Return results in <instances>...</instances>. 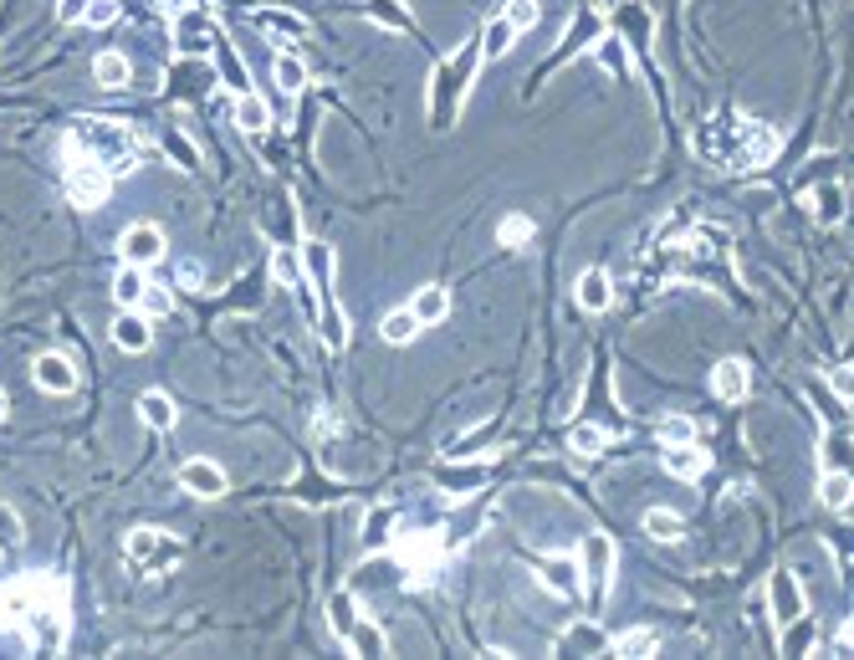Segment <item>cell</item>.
<instances>
[{"instance_id": "6da1fadb", "label": "cell", "mask_w": 854, "mask_h": 660, "mask_svg": "<svg viewBox=\"0 0 854 660\" xmlns=\"http://www.w3.org/2000/svg\"><path fill=\"white\" fill-rule=\"evenodd\" d=\"M696 154L706 159V164H716V169H757V164H768L773 154H778V134L768 123H757V118H742V113H711L701 128H696Z\"/></svg>"}, {"instance_id": "7a4b0ae2", "label": "cell", "mask_w": 854, "mask_h": 660, "mask_svg": "<svg viewBox=\"0 0 854 660\" xmlns=\"http://www.w3.org/2000/svg\"><path fill=\"white\" fill-rule=\"evenodd\" d=\"M476 67H481V36H471L466 47L435 72V87H430V128H451L461 118V103L471 93Z\"/></svg>"}, {"instance_id": "3957f363", "label": "cell", "mask_w": 854, "mask_h": 660, "mask_svg": "<svg viewBox=\"0 0 854 660\" xmlns=\"http://www.w3.org/2000/svg\"><path fill=\"white\" fill-rule=\"evenodd\" d=\"M72 139H77L82 149H93L113 174H128L133 159H139V134H133V128H123V123H113V118H82Z\"/></svg>"}, {"instance_id": "277c9868", "label": "cell", "mask_w": 854, "mask_h": 660, "mask_svg": "<svg viewBox=\"0 0 854 660\" xmlns=\"http://www.w3.org/2000/svg\"><path fill=\"white\" fill-rule=\"evenodd\" d=\"M67 195L82 210H98L113 195V169L93 149H82L77 139H67Z\"/></svg>"}, {"instance_id": "5b68a950", "label": "cell", "mask_w": 854, "mask_h": 660, "mask_svg": "<svg viewBox=\"0 0 854 660\" xmlns=\"http://www.w3.org/2000/svg\"><path fill=\"white\" fill-rule=\"evenodd\" d=\"M62 589H67V579H57V574H16L11 584H0V630H21L26 614Z\"/></svg>"}, {"instance_id": "8992f818", "label": "cell", "mask_w": 854, "mask_h": 660, "mask_svg": "<svg viewBox=\"0 0 854 660\" xmlns=\"http://www.w3.org/2000/svg\"><path fill=\"white\" fill-rule=\"evenodd\" d=\"M123 558L139 568V574H169V568L185 558V543L174 533H159V527H133L123 538Z\"/></svg>"}, {"instance_id": "52a82bcc", "label": "cell", "mask_w": 854, "mask_h": 660, "mask_svg": "<svg viewBox=\"0 0 854 660\" xmlns=\"http://www.w3.org/2000/svg\"><path fill=\"white\" fill-rule=\"evenodd\" d=\"M394 558H399V568H404V579H410L415 589H425V584H435V574H440L445 548H440L435 533H394Z\"/></svg>"}, {"instance_id": "ba28073f", "label": "cell", "mask_w": 854, "mask_h": 660, "mask_svg": "<svg viewBox=\"0 0 854 660\" xmlns=\"http://www.w3.org/2000/svg\"><path fill=\"white\" fill-rule=\"evenodd\" d=\"M169 31H174L179 57H205L215 41H220V26H215V16L205 6H179L174 21H169Z\"/></svg>"}, {"instance_id": "9c48e42d", "label": "cell", "mask_w": 854, "mask_h": 660, "mask_svg": "<svg viewBox=\"0 0 854 660\" xmlns=\"http://www.w3.org/2000/svg\"><path fill=\"white\" fill-rule=\"evenodd\" d=\"M583 584H589V609L599 614L604 609V594H609V579H614V543L604 533L583 538Z\"/></svg>"}, {"instance_id": "30bf717a", "label": "cell", "mask_w": 854, "mask_h": 660, "mask_svg": "<svg viewBox=\"0 0 854 660\" xmlns=\"http://www.w3.org/2000/svg\"><path fill=\"white\" fill-rule=\"evenodd\" d=\"M302 277H307L312 292H318V302L338 297V292H333V277H338V256H333V246H323V241H302Z\"/></svg>"}, {"instance_id": "8fae6325", "label": "cell", "mask_w": 854, "mask_h": 660, "mask_svg": "<svg viewBox=\"0 0 854 660\" xmlns=\"http://www.w3.org/2000/svg\"><path fill=\"white\" fill-rule=\"evenodd\" d=\"M179 487H185L190 497H200V502H220L226 497V471H220L215 461H205V456H195V461L179 466Z\"/></svg>"}, {"instance_id": "7c38bea8", "label": "cell", "mask_w": 854, "mask_h": 660, "mask_svg": "<svg viewBox=\"0 0 854 660\" xmlns=\"http://www.w3.org/2000/svg\"><path fill=\"white\" fill-rule=\"evenodd\" d=\"M118 251H123L128 267H154V261L164 256V231H159V226H149V220H139V226H128V231H123Z\"/></svg>"}, {"instance_id": "4fadbf2b", "label": "cell", "mask_w": 854, "mask_h": 660, "mask_svg": "<svg viewBox=\"0 0 854 660\" xmlns=\"http://www.w3.org/2000/svg\"><path fill=\"white\" fill-rule=\"evenodd\" d=\"M113 343L123 348V354H144V348L154 343L149 313H139V307H118V318H113Z\"/></svg>"}, {"instance_id": "5bb4252c", "label": "cell", "mask_w": 854, "mask_h": 660, "mask_svg": "<svg viewBox=\"0 0 854 660\" xmlns=\"http://www.w3.org/2000/svg\"><path fill=\"white\" fill-rule=\"evenodd\" d=\"M537 574H543V584H548L558 599H573V594L583 589V568L573 563V553H553V558H543V563H537Z\"/></svg>"}, {"instance_id": "9a60e30c", "label": "cell", "mask_w": 854, "mask_h": 660, "mask_svg": "<svg viewBox=\"0 0 854 660\" xmlns=\"http://www.w3.org/2000/svg\"><path fill=\"white\" fill-rule=\"evenodd\" d=\"M768 604H773V620L778 625H788V620H798V614H803V589H798V579L788 574V568H778V574L768 579Z\"/></svg>"}, {"instance_id": "2e32d148", "label": "cell", "mask_w": 854, "mask_h": 660, "mask_svg": "<svg viewBox=\"0 0 854 660\" xmlns=\"http://www.w3.org/2000/svg\"><path fill=\"white\" fill-rule=\"evenodd\" d=\"M31 374H36V384L47 389V394H72V389L82 384V374H77L62 354H41V359L31 364Z\"/></svg>"}, {"instance_id": "e0dca14e", "label": "cell", "mask_w": 854, "mask_h": 660, "mask_svg": "<svg viewBox=\"0 0 854 660\" xmlns=\"http://www.w3.org/2000/svg\"><path fill=\"white\" fill-rule=\"evenodd\" d=\"M711 389H716V400H727V405L747 400V389H752L747 364H742V359H722V364L711 369Z\"/></svg>"}, {"instance_id": "ac0fdd59", "label": "cell", "mask_w": 854, "mask_h": 660, "mask_svg": "<svg viewBox=\"0 0 854 660\" xmlns=\"http://www.w3.org/2000/svg\"><path fill=\"white\" fill-rule=\"evenodd\" d=\"M251 26L266 31V36H282V41H302V36H307V21H302L297 11H282V6H261V11H251Z\"/></svg>"}, {"instance_id": "d6986e66", "label": "cell", "mask_w": 854, "mask_h": 660, "mask_svg": "<svg viewBox=\"0 0 854 660\" xmlns=\"http://www.w3.org/2000/svg\"><path fill=\"white\" fill-rule=\"evenodd\" d=\"M660 461H665V471H670V476H681V481H696V476L711 466V456L696 446V440H676V446H665V456H660Z\"/></svg>"}, {"instance_id": "ffe728a7", "label": "cell", "mask_w": 854, "mask_h": 660, "mask_svg": "<svg viewBox=\"0 0 854 660\" xmlns=\"http://www.w3.org/2000/svg\"><path fill=\"white\" fill-rule=\"evenodd\" d=\"M573 297H578V307H583V313H609V302H614V287H609V277H604L599 267H589V272L578 277Z\"/></svg>"}, {"instance_id": "44dd1931", "label": "cell", "mask_w": 854, "mask_h": 660, "mask_svg": "<svg viewBox=\"0 0 854 660\" xmlns=\"http://www.w3.org/2000/svg\"><path fill=\"white\" fill-rule=\"evenodd\" d=\"M210 52H215V67H220V82H226V87H231V93H236V98H241V93H251V72H246V67H241V57H236V52L226 47V36H220V41H215V47H210Z\"/></svg>"}, {"instance_id": "7402d4cb", "label": "cell", "mask_w": 854, "mask_h": 660, "mask_svg": "<svg viewBox=\"0 0 854 660\" xmlns=\"http://www.w3.org/2000/svg\"><path fill=\"white\" fill-rule=\"evenodd\" d=\"M93 82H98V87H108V93L128 87V82H133L128 57H123V52H98V62H93Z\"/></svg>"}, {"instance_id": "603a6c76", "label": "cell", "mask_w": 854, "mask_h": 660, "mask_svg": "<svg viewBox=\"0 0 854 660\" xmlns=\"http://www.w3.org/2000/svg\"><path fill=\"white\" fill-rule=\"evenodd\" d=\"M364 16L374 26H389V31H415V11L404 6V0H369Z\"/></svg>"}, {"instance_id": "cb8c5ba5", "label": "cell", "mask_w": 854, "mask_h": 660, "mask_svg": "<svg viewBox=\"0 0 854 660\" xmlns=\"http://www.w3.org/2000/svg\"><path fill=\"white\" fill-rule=\"evenodd\" d=\"M517 36H522V31H517L507 16H497V21H491V26L481 31V57H486V62H502V57L512 52V41H517Z\"/></svg>"}, {"instance_id": "d4e9b609", "label": "cell", "mask_w": 854, "mask_h": 660, "mask_svg": "<svg viewBox=\"0 0 854 660\" xmlns=\"http://www.w3.org/2000/svg\"><path fill=\"white\" fill-rule=\"evenodd\" d=\"M410 313L420 318V328L440 323L445 313H451V292H445V287H420V292H415V302H410Z\"/></svg>"}, {"instance_id": "484cf974", "label": "cell", "mask_w": 854, "mask_h": 660, "mask_svg": "<svg viewBox=\"0 0 854 660\" xmlns=\"http://www.w3.org/2000/svg\"><path fill=\"white\" fill-rule=\"evenodd\" d=\"M139 420L149 425V430H174V420H179V410H174V400L169 394H159V389H149L144 400H139Z\"/></svg>"}, {"instance_id": "4316f807", "label": "cell", "mask_w": 854, "mask_h": 660, "mask_svg": "<svg viewBox=\"0 0 854 660\" xmlns=\"http://www.w3.org/2000/svg\"><path fill=\"white\" fill-rule=\"evenodd\" d=\"M343 645H348L353 655H384V650H389V640H384V630H379L374 620H353V630L343 635Z\"/></svg>"}, {"instance_id": "83f0119b", "label": "cell", "mask_w": 854, "mask_h": 660, "mask_svg": "<svg viewBox=\"0 0 854 660\" xmlns=\"http://www.w3.org/2000/svg\"><path fill=\"white\" fill-rule=\"evenodd\" d=\"M819 502H824L829 512H844V507L854 502V476H849V471H824V481H819Z\"/></svg>"}, {"instance_id": "f1b7e54d", "label": "cell", "mask_w": 854, "mask_h": 660, "mask_svg": "<svg viewBox=\"0 0 854 660\" xmlns=\"http://www.w3.org/2000/svg\"><path fill=\"white\" fill-rule=\"evenodd\" d=\"M236 123L246 128V134H266V128H272V108H266L256 93H241L236 98Z\"/></svg>"}, {"instance_id": "f546056e", "label": "cell", "mask_w": 854, "mask_h": 660, "mask_svg": "<svg viewBox=\"0 0 854 660\" xmlns=\"http://www.w3.org/2000/svg\"><path fill=\"white\" fill-rule=\"evenodd\" d=\"M144 287H149V277H144V267H128V261H123V272L113 277V297H118V307H139V297H144Z\"/></svg>"}, {"instance_id": "4dcf8cb0", "label": "cell", "mask_w": 854, "mask_h": 660, "mask_svg": "<svg viewBox=\"0 0 854 660\" xmlns=\"http://www.w3.org/2000/svg\"><path fill=\"white\" fill-rule=\"evenodd\" d=\"M604 446H609V430H599V425H573L568 430V451L573 456H604Z\"/></svg>"}, {"instance_id": "1f68e13d", "label": "cell", "mask_w": 854, "mask_h": 660, "mask_svg": "<svg viewBox=\"0 0 854 660\" xmlns=\"http://www.w3.org/2000/svg\"><path fill=\"white\" fill-rule=\"evenodd\" d=\"M645 533H650L655 543H676V538L686 533V522H681V512L655 507V512H645Z\"/></svg>"}, {"instance_id": "d6a6232c", "label": "cell", "mask_w": 854, "mask_h": 660, "mask_svg": "<svg viewBox=\"0 0 854 660\" xmlns=\"http://www.w3.org/2000/svg\"><path fill=\"white\" fill-rule=\"evenodd\" d=\"M272 72H277V87H282V98H297L302 87H307V67H302V57H292V52H282Z\"/></svg>"}, {"instance_id": "836d02e7", "label": "cell", "mask_w": 854, "mask_h": 660, "mask_svg": "<svg viewBox=\"0 0 854 660\" xmlns=\"http://www.w3.org/2000/svg\"><path fill=\"white\" fill-rule=\"evenodd\" d=\"M594 57H599L619 82L629 77V52H624V41H619V36H599V41H594Z\"/></svg>"}, {"instance_id": "e575fe53", "label": "cell", "mask_w": 854, "mask_h": 660, "mask_svg": "<svg viewBox=\"0 0 854 660\" xmlns=\"http://www.w3.org/2000/svg\"><path fill=\"white\" fill-rule=\"evenodd\" d=\"M379 333H384V343H410V338L420 333V318L410 313V307H399V313H389V318L379 323Z\"/></svg>"}, {"instance_id": "d590c367", "label": "cell", "mask_w": 854, "mask_h": 660, "mask_svg": "<svg viewBox=\"0 0 854 660\" xmlns=\"http://www.w3.org/2000/svg\"><path fill=\"white\" fill-rule=\"evenodd\" d=\"M819 640V625L808 620V614H798V620H788V635H783V655H803L808 645Z\"/></svg>"}, {"instance_id": "8d00e7d4", "label": "cell", "mask_w": 854, "mask_h": 660, "mask_svg": "<svg viewBox=\"0 0 854 660\" xmlns=\"http://www.w3.org/2000/svg\"><path fill=\"white\" fill-rule=\"evenodd\" d=\"M660 650V635L655 630H624L614 635V655H655Z\"/></svg>"}, {"instance_id": "74e56055", "label": "cell", "mask_w": 854, "mask_h": 660, "mask_svg": "<svg viewBox=\"0 0 854 660\" xmlns=\"http://www.w3.org/2000/svg\"><path fill=\"white\" fill-rule=\"evenodd\" d=\"M353 620H358V609H353V594H343V589H338V594L328 599V625H333L338 635H348V630H353Z\"/></svg>"}, {"instance_id": "f35d334b", "label": "cell", "mask_w": 854, "mask_h": 660, "mask_svg": "<svg viewBox=\"0 0 854 660\" xmlns=\"http://www.w3.org/2000/svg\"><path fill=\"white\" fill-rule=\"evenodd\" d=\"M169 154H174V164L179 169H200V154H195V144L185 139V134H174V128H164V139H159Z\"/></svg>"}, {"instance_id": "ab89813d", "label": "cell", "mask_w": 854, "mask_h": 660, "mask_svg": "<svg viewBox=\"0 0 854 660\" xmlns=\"http://www.w3.org/2000/svg\"><path fill=\"white\" fill-rule=\"evenodd\" d=\"M26 543V527H21V517L11 512V507H0V553H16Z\"/></svg>"}, {"instance_id": "60d3db41", "label": "cell", "mask_w": 854, "mask_h": 660, "mask_svg": "<svg viewBox=\"0 0 854 660\" xmlns=\"http://www.w3.org/2000/svg\"><path fill=\"white\" fill-rule=\"evenodd\" d=\"M655 435L665 440V446H676V440H696V420H686V415H665V420L655 425Z\"/></svg>"}, {"instance_id": "b9f144b4", "label": "cell", "mask_w": 854, "mask_h": 660, "mask_svg": "<svg viewBox=\"0 0 854 660\" xmlns=\"http://www.w3.org/2000/svg\"><path fill=\"white\" fill-rule=\"evenodd\" d=\"M497 236H502V246H512V251H522V246L532 241V220H527V215H507V220H502V231H497Z\"/></svg>"}, {"instance_id": "7bdbcfd3", "label": "cell", "mask_w": 854, "mask_h": 660, "mask_svg": "<svg viewBox=\"0 0 854 660\" xmlns=\"http://www.w3.org/2000/svg\"><path fill=\"white\" fill-rule=\"evenodd\" d=\"M272 277H277V282H287V287H297V282H307V277H302V256H292V251L282 246V251L272 256Z\"/></svg>"}, {"instance_id": "ee69618b", "label": "cell", "mask_w": 854, "mask_h": 660, "mask_svg": "<svg viewBox=\"0 0 854 660\" xmlns=\"http://www.w3.org/2000/svg\"><path fill=\"white\" fill-rule=\"evenodd\" d=\"M502 16H507L517 31H532L543 11H537V0H507V11H502Z\"/></svg>"}, {"instance_id": "f6af8a7d", "label": "cell", "mask_w": 854, "mask_h": 660, "mask_svg": "<svg viewBox=\"0 0 854 660\" xmlns=\"http://www.w3.org/2000/svg\"><path fill=\"white\" fill-rule=\"evenodd\" d=\"M118 11H123L118 0H87V11H82V21L103 31V26H113V21H118Z\"/></svg>"}, {"instance_id": "bcb514c9", "label": "cell", "mask_w": 854, "mask_h": 660, "mask_svg": "<svg viewBox=\"0 0 854 660\" xmlns=\"http://www.w3.org/2000/svg\"><path fill=\"white\" fill-rule=\"evenodd\" d=\"M169 307H174V297H169V287H144V297H139V313H149V318H164L169 313Z\"/></svg>"}, {"instance_id": "7dc6e473", "label": "cell", "mask_w": 854, "mask_h": 660, "mask_svg": "<svg viewBox=\"0 0 854 660\" xmlns=\"http://www.w3.org/2000/svg\"><path fill=\"white\" fill-rule=\"evenodd\" d=\"M824 471H849L854 476V446L849 440H829V466Z\"/></svg>"}, {"instance_id": "c3c4849f", "label": "cell", "mask_w": 854, "mask_h": 660, "mask_svg": "<svg viewBox=\"0 0 854 660\" xmlns=\"http://www.w3.org/2000/svg\"><path fill=\"white\" fill-rule=\"evenodd\" d=\"M87 0H57V21H82Z\"/></svg>"}, {"instance_id": "681fc988", "label": "cell", "mask_w": 854, "mask_h": 660, "mask_svg": "<svg viewBox=\"0 0 854 660\" xmlns=\"http://www.w3.org/2000/svg\"><path fill=\"white\" fill-rule=\"evenodd\" d=\"M312 430H318V440H328V435H338V415H333V410H323L318 420H312Z\"/></svg>"}, {"instance_id": "f907efd6", "label": "cell", "mask_w": 854, "mask_h": 660, "mask_svg": "<svg viewBox=\"0 0 854 660\" xmlns=\"http://www.w3.org/2000/svg\"><path fill=\"white\" fill-rule=\"evenodd\" d=\"M179 282H185V287H200V267H195V261H185V267H179Z\"/></svg>"}, {"instance_id": "816d5d0a", "label": "cell", "mask_w": 854, "mask_h": 660, "mask_svg": "<svg viewBox=\"0 0 854 660\" xmlns=\"http://www.w3.org/2000/svg\"><path fill=\"white\" fill-rule=\"evenodd\" d=\"M834 389H839L844 400H849V394H854V374H844V369H839V374H834Z\"/></svg>"}, {"instance_id": "f5cc1de1", "label": "cell", "mask_w": 854, "mask_h": 660, "mask_svg": "<svg viewBox=\"0 0 854 660\" xmlns=\"http://www.w3.org/2000/svg\"><path fill=\"white\" fill-rule=\"evenodd\" d=\"M839 635H844V645L854 650V614H849V620H844V630H839Z\"/></svg>"}, {"instance_id": "db71d44e", "label": "cell", "mask_w": 854, "mask_h": 660, "mask_svg": "<svg viewBox=\"0 0 854 660\" xmlns=\"http://www.w3.org/2000/svg\"><path fill=\"white\" fill-rule=\"evenodd\" d=\"M0 415H6V389H0Z\"/></svg>"}]
</instances>
